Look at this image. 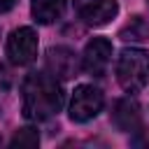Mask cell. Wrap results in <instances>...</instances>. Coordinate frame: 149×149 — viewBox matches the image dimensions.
Here are the masks:
<instances>
[{"mask_svg": "<svg viewBox=\"0 0 149 149\" xmlns=\"http://www.w3.org/2000/svg\"><path fill=\"white\" fill-rule=\"evenodd\" d=\"M23 116L30 121H47L63 107V86L51 72H30L21 84Z\"/></svg>", "mask_w": 149, "mask_h": 149, "instance_id": "6da1fadb", "label": "cell"}, {"mask_svg": "<svg viewBox=\"0 0 149 149\" xmlns=\"http://www.w3.org/2000/svg\"><path fill=\"white\" fill-rule=\"evenodd\" d=\"M116 81L128 93H137L140 88H144L149 81V54L135 47L123 49L116 61Z\"/></svg>", "mask_w": 149, "mask_h": 149, "instance_id": "7a4b0ae2", "label": "cell"}, {"mask_svg": "<svg viewBox=\"0 0 149 149\" xmlns=\"http://www.w3.org/2000/svg\"><path fill=\"white\" fill-rule=\"evenodd\" d=\"M102 105H105V95L100 88L91 84H79L70 100V119L77 123H86L102 112Z\"/></svg>", "mask_w": 149, "mask_h": 149, "instance_id": "3957f363", "label": "cell"}, {"mask_svg": "<svg viewBox=\"0 0 149 149\" xmlns=\"http://www.w3.org/2000/svg\"><path fill=\"white\" fill-rule=\"evenodd\" d=\"M7 58L14 65H30L37 58V33L28 26L12 30L7 37Z\"/></svg>", "mask_w": 149, "mask_h": 149, "instance_id": "277c9868", "label": "cell"}, {"mask_svg": "<svg viewBox=\"0 0 149 149\" xmlns=\"http://www.w3.org/2000/svg\"><path fill=\"white\" fill-rule=\"evenodd\" d=\"M77 16L93 28L107 26L116 14H119V5L116 0H72Z\"/></svg>", "mask_w": 149, "mask_h": 149, "instance_id": "5b68a950", "label": "cell"}, {"mask_svg": "<svg viewBox=\"0 0 149 149\" xmlns=\"http://www.w3.org/2000/svg\"><path fill=\"white\" fill-rule=\"evenodd\" d=\"M109 61H112V42L105 37H93L86 44L84 56H81L84 70L91 74H102L105 68L109 65Z\"/></svg>", "mask_w": 149, "mask_h": 149, "instance_id": "8992f818", "label": "cell"}, {"mask_svg": "<svg viewBox=\"0 0 149 149\" xmlns=\"http://www.w3.org/2000/svg\"><path fill=\"white\" fill-rule=\"evenodd\" d=\"M47 68L56 79H70V77H77L79 63H77V56H74L72 49L51 47L47 51Z\"/></svg>", "mask_w": 149, "mask_h": 149, "instance_id": "52a82bcc", "label": "cell"}, {"mask_svg": "<svg viewBox=\"0 0 149 149\" xmlns=\"http://www.w3.org/2000/svg\"><path fill=\"white\" fill-rule=\"evenodd\" d=\"M112 121L119 130L123 133H133V130H140L142 128V116H140V107L135 100L130 98H121L116 100L114 105V112H112Z\"/></svg>", "mask_w": 149, "mask_h": 149, "instance_id": "ba28073f", "label": "cell"}, {"mask_svg": "<svg viewBox=\"0 0 149 149\" xmlns=\"http://www.w3.org/2000/svg\"><path fill=\"white\" fill-rule=\"evenodd\" d=\"M33 19L42 26L56 23L65 12V0H30Z\"/></svg>", "mask_w": 149, "mask_h": 149, "instance_id": "9c48e42d", "label": "cell"}, {"mask_svg": "<svg viewBox=\"0 0 149 149\" xmlns=\"http://www.w3.org/2000/svg\"><path fill=\"white\" fill-rule=\"evenodd\" d=\"M119 37L126 40V42H142V40H149V23L140 16H133L121 30H119Z\"/></svg>", "mask_w": 149, "mask_h": 149, "instance_id": "30bf717a", "label": "cell"}, {"mask_svg": "<svg viewBox=\"0 0 149 149\" xmlns=\"http://www.w3.org/2000/svg\"><path fill=\"white\" fill-rule=\"evenodd\" d=\"M12 147H37L40 144V135L35 128H19L14 133V137L9 140Z\"/></svg>", "mask_w": 149, "mask_h": 149, "instance_id": "8fae6325", "label": "cell"}, {"mask_svg": "<svg viewBox=\"0 0 149 149\" xmlns=\"http://www.w3.org/2000/svg\"><path fill=\"white\" fill-rule=\"evenodd\" d=\"M16 5V0H0V14H5V12H9L12 7Z\"/></svg>", "mask_w": 149, "mask_h": 149, "instance_id": "7c38bea8", "label": "cell"}, {"mask_svg": "<svg viewBox=\"0 0 149 149\" xmlns=\"http://www.w3.org/2000/svg\"><path fill=\"white\" fill-rule=\"evenodd\" d=\"M147 7H149V0H147Z\"/></svg>", "mask_w": 149, "mask_h": 149, "instance_id": "4fadbf2b", "label": "cell"}]
</instances>
